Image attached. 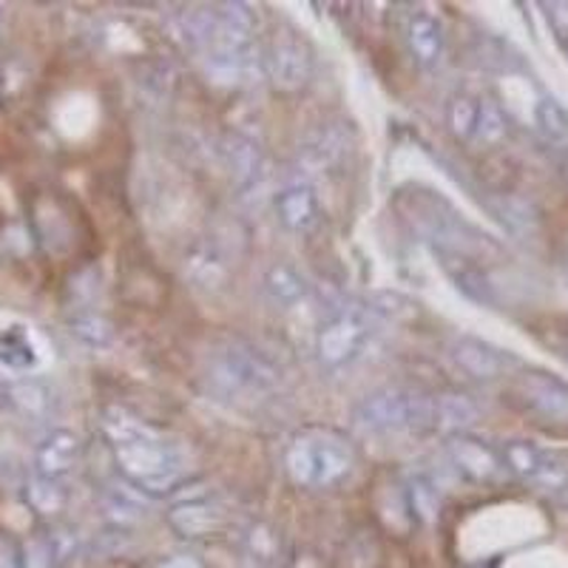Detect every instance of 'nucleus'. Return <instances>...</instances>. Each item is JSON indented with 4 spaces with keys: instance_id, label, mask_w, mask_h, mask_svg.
Instances as JSON below:
<instances>
[{
    "instance_id": "obj_1",
    "label": "nucleus",
    "mask_w": 568,
    "mask_h": 568,
    "mask_svg": "<svg viewBox=\"0 0 568 568\" xmlns=\"http://www.w3.org/2000/svg\"><path fill=\"white\" fill-rule=\"evenodd\" d=\"M100 429L111 449L116 471L131 489L149 497H165L187 478V458L174 438L136 418L123 407H109Z\"/></svg>"
},
{
    "instance_id": "obj_2",
    "label": "nucleus",
    "mask_w": 568,
    "mask_h": 568,
    "mask_svg": "<svg viewBox=\"0 0 568 568\" xmlns=\"http://www.w3.org/2000/svg\"><path fill=\"white\" fill-rule=\"evenodd\" d=\"M398 211L409 222L426 245L433 247L438 258H466L484 267L489 258H500L504 251L491 236L478 231L460 216L444 196L426 187H407L398 191Z\"/></svg>"
},
{
    "instance_id": "obj_3",
    "label": "nucleus",
    "mask_w": 568,
    "mask_h": 568,
    "mask_svg": "<svg viewBox=\"0 0 568 568\" xmlns=\"http://www.w3.org/2000/svg\"><path fill=\"white\" fill-rule=\"evenodd\" d=\"M205 382L216 398L253 407L276 398L282 389V369L251 342L227 336L213 342L205 353Z\"/></svg>"
},
{
    "instance_id": "obj_4",
    "label": "nucleus",
    "mask_w": 568,
    "mask_h": 568,
    "mask_svg": "<svg viewBox=\"0 0 568 568\" xmlns=\"http://www.w3.org/2000/svg\"><path fill=\"white\" fill-rule=\"evenodd\" d=\"M358 466L353 440L329 426H307L284 446V471L293 486L307 491L336 489Z\"/></svg>"
},
{
    "instance_id": "obj_5",
    "label": "nucleus",
    "mask_w": 568,
    "mask_h": 568,
    "mask_svg": "<svg viewBox=\"0 0 568 568\" xmlns=\"http://www.w3.org/2000/svg\"><path fill=\"white\" fill-rule=\"evenodd\" d=\"M353 424L367 435H420L438 429V398L413 387H382L353 407Z\"/></svg>"
},
{
    "instance_id": "obj_6",
    "label": "nucleus",
    "mask_w": 568,
    "mask_h": 568,
    "mask_svg": "<svg viewBox=\"0 0 568 568\" xmlns=\"http://www.w3.org/2000/svg\"><path fill=\"white\" fill-rule=\"evenodd\" d=\"M373 336L375 322L367 307H358V304L333 307L322 318L316 338H313L318 367L327 369V373H344L355 362H362Z\"/></svg>"
},
{
    "instance_id": "obj_7",
    "label": "nucleus",
    "mask_w": 568,
    "mask_h": 568,
    "mask_svg": "<svg viewBox=\"0 0 568 568\" xmlns=\"http://www.w3.org/2000/svg\"><path fill=\"white\" fill-rule=\"evenodd\" d=\"M273 213H276L278 225L293 236H307L318 227L324 211H322V196L313 180H287L276 194H273Z\"/></svg>"
},
{
    "instance_id": "obj_8",
    "label": "nucleus",
    "mask_w": 568,
    "mask_h": 568,
    "mask_svg": "<svg viewBox=\"0 0 568 568\" xmlns=\"http://www.w3.org/2000/svg\"><path fill=\"white\" fill-rule=\"evenodd\" d=\"M262 74H267L278 91H298L311 83L313 54L307 43L293 34L276 38L262 54Z\"/></svg>"
},
{
    "instance_id": "obj_9",
    "label": "nucleus",
    "mask_w": 568,
    "mask_h": 568,
    "mask_svg": "<svg viewBox=\"0 0 568 568\" xmlns=\"http://www.w3.org/2000/svg\"><path fill=\"white\" fill-rule=\"evenodd\" d=\"M404 43L420 71H438L446 58V27L433 9H413L404 20Z\"/></svg>"
},
{
    "instance_id": "obj_10",
    "label": "nucleus",
    "mask_w": 568,
    "mask_h": 568,
    "mask_svg": "<svg viewBox=\"0 0 568 568\" xmlns=\"http://www.w3.org/2000/svg\"><path fill=\"white\" fill-rule=\"evenodd\" d=\"M446 458L471 484H491L506 471L500 449L469 433H455L446 438Z\"/></svg>"
},
{
    "instance_id": "obj_11",
    "label": "nucleus",
    "mask_w": 568,
    "mask_h": 568,
    "mask_svg": "<svg viewBox=\"0 0 568 568\" xmlns=\"http://www.w3.org/2000/svg\"><path fill=\"white\" fill-rule=\"evenodd\" d=\"M349 151H353V136H349V129H344V123H327L316 129L298 149V160L307 169L304 180H311V174L338 169Z\"/></svg>"
},
{
    "instance_id": "obj_12",
    "label": "nucleus",
    "mask_w": 568,
    "mask_h": 568,
    "mask_svg": "<svg viewBox=\"0 0 568 568\" xmlns=\"http://www.w3.org/2000/svg\"><path fill=\"white\" fill-rule=\"evenodd\" d=\"M171 529L187 540H205L225 531L227 509L213 497H191L169 511Z\"/></svg>"
},
{
    "instance_id": "obj_13",
    "label": "nucleus",
    "mask_w": 568,
    "mask_h": 568,
    "mask_svg": "<svg viewBox=\"0 0 568 568\" xmlns=\"http://www.w3.org/2000/svg\"><path fill=\"white\" fill-rule=\"evenodd\" d=\"M83 458V444L71 429H52L34 449L32 475L63 484Z\"/></svg>"
},
{
    "instance_id": "obj_14",
    "label": "nucleus",
    "mask_w": 568,
    "mask_h": 568,
    "mask_svg": "<svg viewBox=\"0 0 568 568\" xmlns=\"http://www.w3.org/2000/svg\"><path fill=\"white\" fill-rule=\"evenodd\" d=\"M449 358L460 373L475 382H491L509 367V355L504 349L491 347L489 342H480L475 336H455L449 342Z\"/></svg>"
},
{
    "instance_id": "obj_15",
    "label": "nucleus",
    "mask_w": 568,
    "mask_h": 568,
    "mask_svg": "<svg viewBox=\"0 0 568 568\" xmlns=\"http://www.w3.org/2000/svg\"><path fill=\"white\" fill-rule=\"evenodd\" d=\"M515 395L526 409L551 420H568V387L546 373H524L515 382Z\"/></svg>"
},
{
    "instance_id": "obj_16",
    "label": "nucleus",
    "mask_w": 568,
    "mask_h": 568,
    "mask_svg": "<svg viewBox=\"0 0 568 568\" xmlns=\"http://www.w3.org/2000/svg\"><path fill=\"white\" fill-rule=\"evenodd\" d=\"M222 154H225V169L240 194H251V191L262 187L267 176V162L262 149H258V142H253L251 136L231 134Z\"/></svg>"
},
{
    "instance_id": "obj_17",
    "label": "nucleus",
    "mask_w": 568,
    "mask_h": 568,
    "mask_svg": "<svg viewBox=\"0 0 568 568\" xmlns=\"http://www.w3.org/2000/svg\"><path fill=\"white\" fill-rule=\"evenodd\" d=\"M500 458H504L506 471L517 475L524 480H537L542 486H560L562 471L560 466L551 464L546 455L537 449L529 440H509V444L500 446Z\"/></svg>"
},
{
    "instance_id": "obj_18",
    "label": "nucleus",
    "mask_w": 568,
    "mask_h": 568,
    "mask_svg": "<svg viewBox=\"0 0 568 568\" xmlns=\"http://www.w3.org/2000/svg\"><path fill=\"white\" fill-rule=\"evenodd\" d=\"M262 291H265L267 302L278 311H296L311 298L307 278L287 262H276V265L267 267L265 278H262Z\"/></svg>"
},
{
    "instance_id": "obj_19",
    "label": "nucleus",
    "mask_w": 568,
    "mask_h": 568,
    "mask_svg": "<svg viewBox=\"0 0 568 568\" xmlns=\"http://www.w3.org/2000/svg\"><path fill=\"white\" fill-rule=\"evenodd\" d=\"M478 111H480V98H475V94H469V91L453 94L444 111L449 134H453L458 142L471 145V136H475V129H478Z\"/></svg>"
},
{
    "instance_id": "obj_20",
    "label": "nucleus",
    "mask_w": 568,
    "mask_h": 568,
    "mask_svg": "<svg viewBox=\"0 0 568 568\" xmlns=\"http://www.w3.org/2000/svg\"><path fill=\"white\" fill-rule=\"evenodd\" d=\"M27 504L34 515L52 520V517H58L60 511L65 509V504H69V491H65V486L60 484V480H45L32 475L27 486Z\"/></svg>"
},
{
    "instance_id": "obj_21",
    "label": "nucleus",
    "mask_w": 568,
    "mask_h": 568,
    "mask_svg": "<svg viewBox=\"0 0 568 568\" xmlns=\"http://www.w3.org/2000/svg\"><path fill=\"white\" fill-rule=\"evenodd\" d=\"M20 568H60L65 566L63 557L58 551V542H54L52 531H38V535L29 537L23 546L18 549Z\"/></svg>"
},
{
    "instance_id": "obj_22",
    "label": "nucleus",
    "mask_w": 568,
    "mask_h": 568,
    "mask_svg": "<svg viewBox=\"0 0 568 568\" xmlns=\"http://www.w3.org/2000/svg\"><path fill=\"white\" fill-rule=\"evenodd\" d=\"M509 123H506L504 109L489 98H480V111H478V129L471 136V145L475 149H491L497 142H504Z\"/></svg>"
},
{
    "instance_id": "obj_23",
    "label": "nucleus",
    "mask_w": 568,
    "mask_h": 568,
    "mask_svg": "<svg viewBox=\"0 0 568 568\" xmlns=\"http://www.w3.org/2000/svg\"><path fill=\"white\" fill-rule=\"evenodd\" d=\"M537 129L542 131V136L549 142H555L557 149H562L568 154V111L562 109L557 100L542 98L535 109Z\"/></svg>"
},
{
    "instance_id": "obj_24",
    "label": "nucleus",
    "mask_w": 568,
    "mask_h": 568,
    "mask_svg": "<svg viewBox=\"0 0 568 568\" xmlns=\"http://www.w3.org/2000/svg\"><path fill=\"white\" fill-rule=\"evenodd\" d=\"M245 555L256 568H273L278 560V540L267 526H253L245 535Z\"/></svg>"
},
{
    "instance_id": "obj_25",
    "label": "nucleus",
    "mask_w": 568,
    "mask_h": 568,
    "mask_svg": "<svg viewBox=\"0 0 568 568\" xmlns=\"http://www.w3.org/2000/svg\"><path fill=\"white\" fill-rule=\"evenodd\" d=\"M71 333L91 347H105L111 342V324L98 313H78L69 318Z\"/></svg>"
},
{
    "instance_id": "obj_26",
    "label": "nucleus",
    "mask_w": 568,
    "mask_h": 568,
    "mask_svg": "<svg viewBox=\"0 0 568 568\" xmlns=\"http://www.w3.org/2000/svg\"><path fill=\"white\" fill-rule=\"evenodd\" d=\"M475 420V407H471L466 398H458V395H444L438 398V426L444 429H453L460 433V426L471 424Z\"/></svg>"
},
{
    "instance_id": "obj_27",
    "label": "nucleus",
    "mask_w": 568,
    "mask_h": 568,
    "mask_svg": "<svg viewBox=\"0 0 568 568\" xmlns=\"http://www.w3.org/2000/svg\"><path fill=\"white\" fill-rule=\"evenodd\" d=\"M409 506H413V511L418 517H424V520H433L435 515H438L440 509V497L438 491H435V486L429 484L426 478H415L413 484H409Z\"/></svg>"
},
{
    "instance_id": "obj_28",
    "label": "nucleus",
    "mask_w": 568,
    "mask_h": 568,
    "mask_svg": "<svg viewBox=\"0 0 568 568\" xmlns=\"http://www.w3.org/2000/svg\"><path fill=\"white\" fill-rule=\"evenodd\" d=\"M546 14H549L551 27L560 38H568V3H542Z\"/></svg>"
},
{
    "instance_id": "obj_29",
    "label": "nucleus",
    "mask_w": 568,
    "mask_h": 568,
    "mask_svg": "<svg viewBox=\"0 0 568 568\" xmlns=\"http://www.w3.org/2000/svg\"><path fill=\"white\" fill-rule=\"evenodd\" d=\"M156 568H205V562L194 555H171L156 562Z\"/></svg>"
},
{
    "instance_id": "obj_30",
    "label": "nucleus",
    "mask_w": 568,
    "mask_h": 568,
    "mask_svg": "<svg viewBox=\"0 0 568 568\" xmlns=\"http://www.w3.org/2000/svg\"><path fill=\"white\" fill-rule=\"evenodd\" d=\"M562 174H566V180H568V154L562 156Z\"/></svg>"
},
{
    "instance_id": "obj_31",
    "label": "nucleus",
    "mask_w": 568,
    "mask_h": 568,
    "mask_svg": "<svg viewBox=\"0 0 568 568\" xmlns=\"http://www.w3.org/2000/svg\"><path fill=\"white\" fill-rule=\"evenodd\" d=\"M562 358H566V362H568V344H566V347H562Z\"/></svg>"
},
{
    "instance_id": "obj_32",
    "label": "nucleus",
    "mask_w": 568,
    "mask_h": 568,
    "mask_svg": "<svg viewBox=\"0 0 568 568\" xmlns=\"http://www.w3.org/2000/svg\"><path fill=\"white\" fill-rule=\"evenodd\" d=\"M469 568H484V566H469Z\"/></svg>"
}]
</instances>
